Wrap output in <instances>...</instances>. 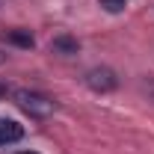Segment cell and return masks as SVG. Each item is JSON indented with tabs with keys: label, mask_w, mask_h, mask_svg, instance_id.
Returning <instances> with one entry per match:
<instances>
[{
	"label": "cell",
	"mask_w": 154,
	"mask_h": 154,
	"mask_svg": "<svg viewBox=\"0 0 154 154\" xmlns=\"http://www.w3.org/2000/svg\"><path fill=\"white\" fill-rule=\"evenodd\" d=\"M21 154H36V151H21Z\"/></svg>",
	"instance_id": "cell-7"
},
{
	"label": "cell",
	"mask_w": 154,
	"mask_h": 154,
	"mask_svg": "<svg viewBox=\"0 0 154 154\" xmlns=\"http://www.w3.org/2000/svg\"><path fill=\"white\" fill-rule=\"evenodd\" d=\"M51 51H57V54H77L80 51V42L71 38V36H59V38L51 42Z\"/></svg>",
	"instance_id": "cell-4"
},
{
	"label": "cell",
	"mask_w": 154,
	"mask_h": 154,
	"mask_svg": "<svg viewBox=\"0 0 154 154\" xmlns=\"http://www.w3.org/2000/svg\"><path fill=\"white\" fill-rule=\"evenodd\" d=\"M12 98L18 101L21 110H27V113L33 116V119H45V116H51L54 110H57V104L51 101V98L38 95V92H27V89H15L12 92Z\"/></svg>",
	"instance_id": "cell-1"
},
{
	"label": "cell",
	"mask_w": 154,
	"mask_h": 154,
	"mask_svg": "<svg viewBox=\"0 0 154 154\" xmlns=\"http://www.w3.org/2000/svg\"><path fill=\"white\" fill-rule=\"evenodd\" d=\"M6 38L15 42V45H21V48H33V36H30V33H18V30H12Z\"/></svg>",
	"instance_id": "cell-5"
},
{
	"label": "cell",
	"mask_w": 154,
	"mask_h": 154,
	"mask_svg": "<svg viewBox=\"0 0 154 154\" xmlns=\"http://www.w3.org/2000/svg\"><path fill=\"white\" fill-rule=\"evenodd\" d=\"M3 59H6V57H3V54H0V62H3Z\"/></svg>",
	"instance_id": "cell-8"
},
{
	"label": "cell",
	"mask_w": 154,
	"mask_h": 154,
	"mask_svg": "<svg viewBox=\"0 0 154 154\" xmlns=\"http://www.w3.org/2000/svg\"><path fill=\"white\" fill-rule=\"evenodd\" d=\"M125 3H128V0H98V6H101V9H107V12H122V9H125Z\"/></svg>",
	"instance_id": "cell-6"
},
{
	"label": "cell",
	"mask_w": 154,
	"mask_h": 154,
	"mask_svg": "<svg viewBox=\"0 0 154 154\" xmlns=\"http://www.w3.org/2000/svg\"><path fill=\"white\" fill-rule=\"evenodd\" d=\"M24 136V128L12 119H0V145H9V142H18Z\"/></svg>",
	"instance_id": "cell-3"
},
{
	"label": "cell",
	"mask_w": 154,
	"mask_h": 154,
	"mask_svg": "<svg viewBox=\"0 0 154 154\" xmlns=\"http://www.w3.org/2000/svg\"><path fill=\"white\" fill-rule=\"evenodd\" d=\"M83 83L92 89V92H113L116 86H119V77H116L113 68H89L86 77H83Z\"/></svg>",
	"instance_id": "cell-2"
}]
</instances>
